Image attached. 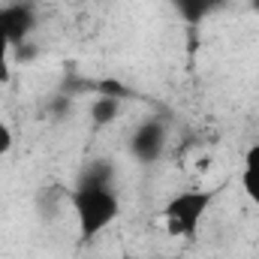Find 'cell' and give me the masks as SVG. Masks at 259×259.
<instances>
[{"instance_id": "6da1fadb", "label": "cell", "mask_w": 259, "mask_h": 259, "mask_svg": "<svg viewBox=\"0 0 259 259\" xmlns=\"http://www.w3.org/2000/svg\"><path fill=\"white\" fill-rule=\"evenodd\" d=\"M69 205L78 223L81 244H94L121 217V196L112 187L106 172H84L78 178V187L69 193Z\"/></svg>"}, {"instance_id": "7a4b0ae2", "label": "cell", "mask_w": 259, "mask_h": 259, "mask_svg": "<svg viewBox=\"0 0 259 259\" xmlns=\"http://www.w3.org/2000/svg\"><path fill=\"white\" fill-rule=\"evenodd\" d=\"M217 199V190H181L163 205V229L169 238L193 241L205 214L211 211V202Z\"/></svg>"}, {"instance_id": "3957f363", "label": "cell", "mask_w": 259, "mask_h": 259, "mask_svg": "<svg viewBox=\"0 0 259 259\" xmlns=\"http://www.w3.org/2000/svg\"><path fill=\"white\" fill-rule=\"evenodd\" d=\"M36 27V12L27 0H12L0 6V33L6 36V42L15 49H21L27 42V36Z\"/></svg>"}, {"instance_id": "277c9868", "label": "cell", "mask_w": 259, "mask_h": 259, "mask_svg": "<svg viewBox=\"0 0 259 259\" xmlns=\"http://www.w3.org/2000/svg\"><path fill=\"white\" fill-rule=\"evenodd\" d=\"M166 148V127L160 121H148L130 136V154L139 163H154Z\"/></svg>"}, {"instance_id": "5b68a950", "label": "cell", "mask_w": 259, "mask_h": 259, "mask_svg": "<svg viewBox=\"0 0 259 259\" xmlns=\"http://www.w3.org/2000/svg\"><path fill=\"white\" fill-rule=\"evenodd\" d=\"M241 190L244 196L259 205V142H253L247 151H244V160H241Z\"/></svg>"}, {"instance_id": "8992f818", "label": "cell", "mask_w": 259, "mask_h": 259, "mask_svg": "<svg viewBox=\"0 0 259 259\" xmlns=\"http://www.w3.org/2000/svg\"><path fill=\"white\" fill-rule=\"evenodd\" d=\"M172 3V9L187 21V24H199V21H205L208 15H214L226 0H169Z\"/></svg>"}, {"instance_id": "52a82bcc", "label": "cell", "mask_w": 259, "mask_h": 259, "mask_svg": "<svg viewBox=\"0 0 259 259\" xmlns=\"http://www.w3.org/2000/svg\"><path fill=\"white\" fill-rule=\"evenodd\" d=\"M118 115H121V100L112 97V94L97 97L94 106H91V121H94V127H109V124L118 121Z\"/></svg>"}, {"instance_id": "ba28073f", "label": "cell", "mask_w": 259, "mask_h": 259, "mask_svg": "<svg viewBox=\"0 0 259 259\" xmlns=\"http://www.w3.org/2000/svg\"><path fill=\"white\" fill-rule=\"evenodd\" d=\"M12 75V46L6 42V36L0 33V84H6Z\"/></svg>"}, {"instance_id": "9c48e42d", "label": "cell", "mask_w": 259, "mask_h": 259, "mask_svg": "<svg viewBox=\"0 0 259 259\" xmlns=\"http://www.w3.org/2000/svg\"><path fill=\"white\" fill-rule=\"evenodd\" d=\"M12 148H15V133H12V127L6 121H0V160L9 157Z\"/></svg>"}, {"instance_id": "30bf717a", "label": "cell", "mask_w": 259, "mask_h": 259, "mask_svg": "<svg viewBox=\"0 0 259 259\" xmlns=\"http://www.w3.org/2000/svg\"><path fill=\"white\" fill-rule=\"evenodd\" d=\"M247 6H250V9H253V12L259 15V0H247Z\"/></svg>"}, {"instance_id": "8fae6325", "label": "cell", "mask_w": 259, "mask_h": 259, "mask_svg": "<svg viewBox=\"0 0 259 259\" xmlns=\"http://www.w3.org/2000/svg\"><path fill=\"white\" fill-rule=\"evenodd\" d=\"M160 259H184V256H160Z\"/></svg>"}]
</instances>
